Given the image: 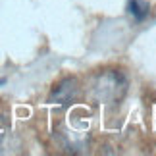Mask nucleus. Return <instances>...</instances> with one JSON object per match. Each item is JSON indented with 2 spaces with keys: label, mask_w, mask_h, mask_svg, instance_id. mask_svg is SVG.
<instances>
[{
  "label": "nucleus",
  "mask_w": 156,
  "mask_h": 156,
  "mask_svg": "<svg viewBox=\"0 0 156 156\" xmlns=\"http://www.w3.org/2000/svg\"><path fill=\"white\" fill-rule=\"evenodd\" d=\"M127 77L119 69H106L100 71L89 81V98L97 104H110L119 102L127 93Z\"/></svg>",
  "instance_id": "nucleus-1"
},
{
  "label": "nucleus",
  "mask_w": 156,
  "mask_h": 156,
  "mask_svg": "<svg viewBox=\"0 0 156 156\" xmlns=\"http://www.w3.org/2000/svg\"><path fill=\"white\" fill-rule=\"evenodd\" d=\"M127 10L137 21H143L151 14V4H148V0H129Z\"/></svg>",
  "instance_id": "nucleus-3"
},
{
  "label": "nucleus",
  "mask_w": 156,
  "mask_h": 156,
  "mask_svg": "<svg viewBox=\"0 0 156 156\" xmlns=\"http://www.w3.org/2000/svg\"><path fill=\"white\" fill-rule=\"evenodd\" d=\"M81 94V87H79V81L75 77H66L64 81H60L56 87L52 89L50 97H48V102L50 104H56V106H68L71 102H75Z\"/></svg>",
  "instance_id": "nucleus-2"
}]
</instances>
